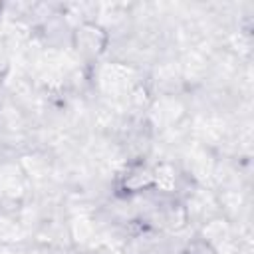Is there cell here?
<instances>
[{"mask_svg":"<svg viewBox=\"0 0 254 254\" xmlns=\"http://www.w3.org/2000/svg\"><path fill=\"white\" fill-rule=\"evenodd\" d=\"M77 52L85 56H97L105 46V34L95 24H81L73 36Z\"/></svg>","mask_w":254,"mask_h":254,"instance_id":"cell-1","label":"cell"}]
</instances>
